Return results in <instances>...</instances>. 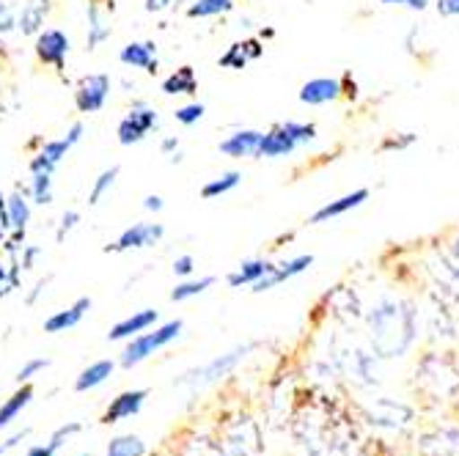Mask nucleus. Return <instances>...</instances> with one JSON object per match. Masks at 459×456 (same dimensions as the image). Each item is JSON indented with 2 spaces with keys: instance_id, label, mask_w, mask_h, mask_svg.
<instances>
[{
  "instance_id": "obj_1",
  "label": "nucleus",
  "mask_w": 459,
  "mask_h": 456,
  "mask_svg": "<svg viewBox=\"0 0 459 456\" xmlns=\"http://www.w3.org/2000/svg\"><path fill=\"white\" fill-rule=\"evenodd\" d=\"M368 344L371 352L380 360H399L404 357L415 339H419V314L407 300L383 297L371 305L368 316Z\"/></svg>"
},
{
  "instance_id": "obj_2",
  "label": "nucleus",
  "mask_w": 459,
  "mask_h": 456,
  "mask_svg": "<svg viewBox=\"0 0 459 456\" xmlns=\"http://www.w3.org/2000/svg\"><path fill=\"white\" fill-rule=\"evenodd\" d=\"M360 424L380 434H407L419 424V409L394 396H377L360 407Z\"/></svg>"
},
{
  "instance_id": "obj_3",
  "label": "nucleus",
  "mask_w": 459,
  "mask_h": 456,
  "mask_svg": "<svg viewBox=\"0 0 459 456\" xmlns=\"http://www.w3.org/2000/svg\"><path fill=\"white\" fill-rule=\"evenodd\" d=\"M415 391L427 401L446 404L459 393V368L440 355H429L415 368Z\"/></svg>"
},
{
  "instance_id": "obj_4",
  "label": "nucleus",
  "mask_w": 459,
  "mask_h": 456,
  "mask_svg": "<svg viewBox=\"0 0 459 456\" xmlns=\"http://www.w3.org/2000/svg\"><path fill=\"white\" fill-rule=\"evenodd\" d=\"M182 327H185L182 319H174V322H165V324H160L154 330L149 327V330H143V333L133 336V341L127 344V349L121 352V366L133 368V366L143 363L146 357H152L154 352H160L162 347L174 344L182 336Z\"/></svg>"
},
{
  "instance_id": "obj_5",
  "label": "nucleus",
  "mask_w": 459,
  "mask_h": 456,
  "mask_svg": "<svg viewBox=\"0 0 459 456\" xmlns=\"http://www.w3.org/2000/svg\"><path fill=\"white\" fill-rule=\"evenodd\" d=\"M69 36L61 28H45L33 36V53L41 66H50L58 77H66V58H69Z\"/></svg>"
},
{
  "instance_id": "obj_6",
  "label": "nucleus",
  "mask_w": 459,
  "mask_h": 456,
  "mask_svg": "<svg viewBox=\"0 0 459 456\" xmlns=\"http://www.w3.org/2000/svg\"><path fill=\"white\" fill-rule=\"evenodd\" d=\"M113 89V80L105 72H94V74H82L74 86V108L77 113H100L108 105Z\"/></svg>"
},
{
  "instance_id": "obj_7",
  "label": "nucleus",
  "mask_w": 459,
  "mask_h": 456,
  "mask_svg": "<svg viewBox=\"0 0 459 456\" xmlns=\"http://www.w3.org/2000/svg\"><path fill=\"white\" fill-rule=\"evenodd\" d=\"M157 110L149 108L146 102H133V108L127 110V116H124L118 121V127H116V135H118V143L121 146H135L141 143L154 127H157Z\"/></svg>"
},
{
  "instance_id": "obj_8",
  "label": "nucleus",
  "mask_w": 459,
  "mask_h": 456,
  "mask_svg": "<svg viewBox=\"0 0 459 456\" xmlns=\"http://www.w3.org/2000/svg\"><path fill=\"white\" fill-rule=\"evenodd\" d=\"M419 456H459V426L456 424H437L415 437Z\"/></svg>"
},
{
  "instance_id": "obj_9",
  "label": "nucleus",
  "mask_w": 459,
  "mask_h": 456,
  "mask_svg": "<svg viewBox=\"0 0 459 456\" xmlns=\"http://www.w3.org/2000/svg\"><path fill=\"white\" fill-rule=\"evenodd\" d=\"M165 237L162 223H133L130 228H124L116 242L105 245V254H127V251H143V247L160 245Z\"/></svg>"
},
{
  "instance_id": "obj_10",
  "label": "nucleus",
  "mask_w": 459,
  "mask_h": 456,
  "mask_svg": "<svg viewBox=\"0 0 459 456\" xmlns=\"http://www.w3.org/2000/svg\"><path fill=\"white\" fill-rule=\"evenodd\" d=\"M250 349H254V344H242V347L226 352V355H218L215 360H210L204 368L193 371V374H190V383H195V385H212V383L223 380L226 374H231V371L239 366V360H245V355H247Z\"/></svg>"
},
{
  "instance_id": "obj_11",
  "label": "nucleus",
  "mask_w": 459,
  "mask_h": 456,
  "mask_svg": "<svg viewBox=\"0 0 459 456\" xmlns=\"http://www.w3.org/2000/svg\"><path fill=\"white\" fill-rule=\"evenodd\" d=\"M377 355H368L363 349H352L347 352V357L342 360V368H344V374L360 385V388H371V385H377L380 383V374H377Z\"/></svg>"
},
{
  "instance_id": "obj_12",
  "label": "nucleus",
  "mask_w": 459,
  "mask_h": 456,
  "mask_svg": "<svg viewBox=\"0 0 459 456\" xmlns=\"http://www.w3.org/2000/svg\"><path fill=\"white\" fill-rule=\"evenodd\" d=\"M311 264H314V256H311V254H303V256H295V259H286V262H281V264H273V270H270L262 280H256L250 288H254L256 295L270 292V288H275L278 283H283V280H289V278H295V275L306 272Z\"/></svg>"
},
{
  "instance_id": "obj_13",
  "label": "nucleus",
  "mask_w": 459,
  "mask_h": 456,
  "mask_svg": "<svg viewBox=\"0 0 459 456\" xmlns=\"http://www.w3.org/2000/svg\"><path fill=\"white\" fill-rule=\"evenodd\" d=\"M118 61L124 66H130V69H143L146 74H157L160 72L157 45H154V41H130V45L121 47Z\"/></svg>"
},
{
  "instance_id": "obj_14",
  "label": "nucleus",
  "mask_w": 459,
  "mask_h": 456,
  "mask_svg": "<svg viewBox=\"0 0 459 456\" xmlns=\"http://www.w3.org/2000/svg\"><path fill=\"white\" fill-rule=\"evenodd\" d=\"M110 14H113V0L102 4V0H91L89 4V36H86V47L97 50L102 41L110 39Z\"/></svg>"
},
{
  "instance_id": "obj_15",
  "label": "nucleus",
  "mask_w": 459,
  "mask_h": 456,
  "mask_svg": "<svg viewBox=\"0 0 459 456\" xmlns=\"http://www.w3.org/2000/svg\"><path fill=\"white\" fill-rule=\"evenodd\" d=\"M366 201H368V190H366V187L352 190V193H347V195H342V198H336V201H327L325 206H319V210L311 215L308 223H311V226H319V223H327V220H336V218H342V215L358 210V206L366 203Z\"/></svg>"
},
{
  "instance_id": "obj_16",
  "label": "nucleus",
  "mask_w": 459,
  "mask_h": 456,
  "mask_svg": "<svg viewBox=\"0 0 459 456\" xmlns=\"http://www.w3.org/2000/svg\"><path fill=\"white\" fill-rule=\"evenodd\" d=\"M342 94H344V89H342L339 77H314V80H308L306 86L300 89V102L316 108V105L336 102Z\"/></svg>"
},
{
  "instance_id": "obj_17",
  "label": "nucleus",
  "mask_w": 459,
  "mask_h": 456,
  "mask_svg": "<svg viewBox=\"0 0 459 456\" xmlns=\"http://www.w3.org/2000/svg\"><path fill=\"white\" fill-rule=\"evenodd\" d=\"M146 396H149L146 391H124V393H118L108 404L105 416H102V424H118V421H127V418L138 416L143 401H146Z\"/></svg>"
},
{
  "instance_id": "obj_18",
  "label": "nucleus",
  "mask_w": 459,
  "mask_h": 456,
  "mask_svg": "<svg viewBox=\"0 0 459 456\" xmlns=\"http://www.w3.org/2000/svg\"><path fill=\"white\" fill-rule=\"evenodd\" d=\"M264 56V41L262 39H245V41H234V45L218 58V64L223 69H245L250 61H259Z\"/></svg>"
},
{
  "instance_id": "obj_19",
  "label": "nucleus",
  "mask_w": 459,
  "mask_h": 456,
  "mask_svg": "<svg viewBox=\"0 0 459 456\" xmlns=\"http://www.w3.org/2000/svg\"><path fill=\"white\" fill-rule=\"evenodd\" d=\"M89 311H91V297H77L69 308L56 311L53 316L45 319V333H53V336L66 333V330L77 327L82 322V316H86Z\"/></svg>"
},
{
  "instance_id": "obj_20",
  "label": "nucleus",
  "mask_w": 459,
  "mask_h": 456,
  "mask_svg": "<svg viewBox=\"0 0 459 456\" xmlns=\"http://www.w3.org/2000/svg\"><path fill=\"white\" fill-rule=\"evenodd\" d=\"M160 319V314L154 308H143V311H135L133 316L127 319H121L110 327V333H108V341H124V339H133L138 333H143V330L154 327Z\"/></svg>"
},
{
  "instance_id": "obj_21",
  "label": "nucleus",
  "mask_w": 459,
  "mask_h": 456,
  "mask_svg": "<svg viewBox=\"0 0 459 456\" xmlns=\"http://www.w3.org/2000/svg\"><path fill=\"white\" fill-rule=\"evenodd\" d=\"M50 17V0H25L17 14V30L22 36H36L45 30V22Z\"/></svg>"
},
{
  "instance_id": "obj_22",
  "label": "nucleus",
  "mask_w": 459,
  "mask_h": 456,
  "mask_svg": "<svg viewBox=\"0 0 459 456\" xmlns=\"http://www.w3.org/2000/svg\"><path fill=\"white\" fill-rule=\"evenodd\" d=\"M262 135L259 130H239L234 135H229L226 141H221V151L226 157H234V159H242V157H256L259 154V146H262Z\"/></svg>"
},
{
  "instance_id": "obj_23",
  "label": "nucleus",
  "mask_w": 459,
  "mask_h": 456,
  "mask_svg": "<svg viewBox=\"0 0 459 456\" xmlns=\"http://www.w3.org/2000/svg\"><path fill=\"white\" fill-rule=\"evenodd\" d=\"M300 146L289 138V133L281 127V124H275L273 130H267L262 135V146H259V154L256 157H267V159H278V157H289L291 151H298Z\"/></svg>"
},
{
  "instance_id": "obj_24",
  "label": "nucleus",
  "mask_w": 459,
  "mask_h": 456,
  "mask_svg": "<svg viewBox=\"0 0 459 456\" xmlns=\"http://www.w3.org/2000/svg\"><path fill=\"white\" fill-rule=\"evenodd\" d=\"M198 91V77L193 66H179L162 80V94L169 97H193Z\"/></svg>"
},
{
  "instance_id": "obj_25",
  "label": "nucleus",
  "mask_w": 459,
  "mask_h": 456,
  "mask_svg": "<svg viewBox=\"0 0 459 456\" xmlns=\"http://www.w3.org/2000/svg\"><path fill=\"white\" fill-rule=\"evenodd\" d=\"M113 368H116V363H113V360H97V363H91L89 368H82V371H80V377L74 380V391L86 393V391L100 388L102 383H108V380H110Z\"/></svg>"
},
{
  "instance_id": "obj_26",
  "label": "nucleus",
  "mask_w": 459,
  "mask_h": 456,
  "mask_svg": "<svg viewBox=\"0 0 459 456\" xmlns=\"http://www.w3.org/2000/svg\"><path fill=\"white\" fill-rule=\"evenodd\" d=\"M270 270H273V262H264V259H247V262H242V264L229 275V286H234V288H239V286H254V283L262 280Z\"/></svg>"
},
{
  "instance_id": "obj_27",
  "label": "nucleus",
  "mask_w": 459,
  "mask_h": 456,
  "mask_svg": "<svg viewBox=\"0 0 459 456\" xmlns=\"http://www.w3.org/2000/svg\"><path fill=\"white\" fill-rule=\"evenodd\" d=\"M6 210H9V223L14 231H25L30 223V198L25 190H14L6 198Z\"/></svg>"
},
{
  "instance_id": "obj_28",
  "label": "nucleus",
  "mask_w": 459,
  "mask_h": 456,
  "mask_svg": "<svg viewBox=\"0 0 459 456\" xmlns=\"http://www.w3.org/2000/svg\"><path fill=\"white\" fill-rule=\"evenodd\" d=\"M30 399H33V388L25 383L12 399H6L4 404H0V429H6L12 421H17V416L30 404Z\"/></svg>"
},
{
  "instance_id": "obj_29",
  "label": "nucleus",
  "mask_w": 459,
  "mask_h": 456,
  "mask_svg": "<svg viewBox=\"0 0 459 456\" xmlns=\"http://www.w3.org/2000/svg\"><path fill=\"white\" fill-rule=\"evenodd\" d=\"M234 9V0H190L187 17L190 20H206V17H221Z\"/></svg>"
},
{
  "instance_id": "obj_30",
  "label": "nucleus",
  "mask_w": 459,
  "mask_h": 456,
  "mask_svg": "<svg viewBox=\"0 0 459 456\" xmlns=\"http://www.w3.org/2000/svg\"><path fill=\"white\" fill-rule=\"evenodd\" d=\"M28 198L39 206L53 203V174H30V185H28Z\"/></svg>"
},
{
  "instance_id": "obj_31",
  "label": "nucleus",
  "mask_w": 459,
  "mask_h": 456,
  "mask_svg": "<svg viewBox=\"0 0 459 456\" xmlns=\"http://www.w3.org/2000/svg\"><path fill=\"white\" fill-rule=\"evenodd\" d=\"M239 182H242V174H239V171H226V174H221L218 179L206 182V185L201 187V198H206V201L221 198V195L231 193Z\"/></svg>"
},
{
  "instance_id": "obj_32",
  "label": "nucleus",
  "mask_w": 459,
  "mask_h": 456,
  "mask_svg": "<svg viewBox=\"0 0 459 456\" xmlns=\"http://www.w3.org/2000/svg\"><path fill=\"white\" fill-rule=\"evenodd\" d=\"M212 283H215V278H212V275L198 278V280H182V283H177V288H171V300H174V303L193 300V297L204 295L206 288H210Z\"/></svg>"
},
{
  "instance_id": "obj_33",
  "label": "nucleus",
  "mask_w": 459,
  "mask_h": 456,
  "mask_svg": "<svg viewBox=\"0 0 459 456\" xmlns=\"http://www.w3.org/2000/svg\"><path fill=\"white\" fill-rule=\"evenodd\" d=\"M146 453V443L135 434H121L116 440H110L108 453L105 456H143Z\"/></svg>"
},
{
  "instance_id": "obj_34",
  "label": "nucleus",
  "mask_w": 459,
  "mask_h": 456,
  "mask_svg": "<svg viewBox=\"0 0 459 456\" xmlns=\"http://www.w3.org/2000/svg\"><path fill=\"white\" fill-rule=\"evenodd\" d=\"M116 179H118V165H110V168H105V171L94 179L91 193H89V206H97V203L113 190Z\"/></svg>"
},
{
  "instance_id": "obj_35",
  "label": "nucleus",
  "mask_w": 459,
  "mask_h": 456,
  "mask_svg": "<svg viewBox=\"0 0 459 456\" xmlns=\"http://www.w3.org/2000/svg\"><path fill=\"white\" fill-rule=\"evenodd\" d=\"M72 141L64 135V138H56V141H45V143H41V149L36 151V154H41V157H45L48 162H53L56 165V168H58V165H61V159L72 151Z\"/></svg>"
},
{
  "instance_id": "obj_36",
  "label": "nucleus",
  "mask_w": 459,
  "mask_h": 456,
  "mask_svg": "<svg viewBox=\"0 0 459 456\" xmlns=\"http://www.w3.org/2000/svg\"><path fill=\"white\" fill-rule=\"evenodd\" d=\"M20 259H12V264H4L0 262V297L12 295L14 288H20Z\"/></svg>"
},
{
  "instance_id": "obj_37",
  "label": "nucleus",
  "mask_w": 459,
  "mask_h": 456,
  "mask_svg": "<svg viewBox=\"0 0 459 456\" xmlns=\"http://www.w3.org/2000/svg\"><path fill=\"white\" fill-rule=\"evenodd\" d=\"M204 113H206V108L201 102H190V105L177 108L174 118H177V124H182V127H193V124H198L204 118Z\"/></svg>"
},
{
  "instance_id": "obj_38",
  "label": "nucleus",
  "mask_w": 459,
  "mask_h": 456,
  "mask_svg": "<svg viewBox=\"0 0 459 456\" xmlns=\"http://www.w3.org/2000/svg\"><path fill=\"white\" fill-rule=\"evenodd\" d=\"M415 141H419V135L412 133H402V135H388L383 143H380V151H407Z\"/></svg>"
},
{
  "instance_id": "obj_39",
  "label": "nucleus",
  "mask_w": 459,
  "mask_h": 456,
  "mask_svg": "<svg viewBox=\"0 0 459 456\" xmlns=\"http://www.w3.org/2000/svg\"><path fill=\"white\" fill-rule=\"evenodd\" d=\"M50 366V360L48 357H33V360H28L20 371H17V383L22 385V383H30L36 374H39V371H45Z\"/></svg>"
},
{
  "instance_id": "obj_40",
  "label": "nucleus",
  "mask_w": 459,
  "mask_h": 456,
  "mask_svg": "<svg viewBox=\"0 0 459 456\" xmlns=\"http://www.w3.org/2000/svg\"><path fill=\"white\" fill-rule=\"evenodd\" d=\"M77 223H80V212H74V210L64 212V215H61V223H58V231H56V239L64 242V239L77 228Z\"/></svg>"
},
{
  "instance_id": "obj_41",
  "label": "nucleus",
  "mask_w": 459,
  "mask_h": 456,
  "mask_svg": "<svg viewBox=\"0 0 459 456\" xmlns=\"http://www.w3.org/2000/svg\"><path fill=\"white\" fill-rule=\"evenodd\" d=\"M80 429H82V424H77V421H72V424H64L61 429H56V432H53V437H50V445L58 451V448H61V445H64V443H66L72 434H77Z\"/></svg>"
},
{
  "instance_id": "obj_42",
  "label": "nucleus",
  "mask_w": 459,
  "mask_h": 456,
  "mask_svg": "<svg viewBox=\"0 0 459 456\" xmlns=\"http://www.w3.org/2000/svg\"><path fill=\"white\" fill-rule=\"evenodd\" d=\"M39 256H41V247L39 245H22V251H20V267L22 270H33L36 267V262H39Z\"/></svg>"
},
{
  "instance_id": "obj_43",
  "label": "nucleus",
  "mask_w": 459,
  "mask_h": 456,
  "mask_svg": "<svg viewBox=\"0 0 459 456\" xmlns=\"http://www.w3.org/2000/svg\"><path fill=\"white\" fill-rule=\"evenodd\" d=\"M193 270H195V259H193L190 254H182V256H177V259H174V275L187 278Z\"/></svg>"
},
{
  "instance_id": "obj_44",
  "label": "nucleus",
  "mask_w": 459,
  "mask_h": 456,
  "mask_svg": "<svg viewBox=\"0 0 459 456\" xmlns=\"http://www.w3.org/2000/svg\"><path fill=\"white\" fill-rule=\"evenodd\" d=\"M385 6H404V9H412V12H424L429 6V0H380Z\"/></svg>"
},
{
  "instance_id": "obj_45",
  "label": "nucleus",
  "mask_w": 459,
  "mask_h": 456,
  "mask_svg": "<svg viewBox=\"0 0 459 456\" xmlns=\"http://www.w3.org/2000/svg\"><path fill=\"white\" fill-rule=\"evenodd\" d=\"M12 231V223H9V210H6V195L0 193V239H6Z\"/></svg>"
},
{
  "instance_id": "obj_46",
  "label": "nucleus",
  "mask_w": 459,
  "mask_h": 456,
  "mask_svg": "<svg viewBox=\"0 0 459 456\" xmlns=\"http://www.w3.org/2000/svg\"><path fill=\"white\" fill-rule=\"evenodd\" d=\"M50 280H53V275H45V278H39V280H36V286H33V292L28 295V303H30V305H33V303H36V300H39L41 295H45V292H48V286H50Z\"/></svg>"
},
{
  "instance_id": "obj_47",
  "label": "nucleus",
  "mask_w": 459,
  "mask_h": 456,
  "mask_svg": "<svg viewBox=\"0 0 459 456\" xmlns=\"http://www.w3.org/2000/svg\"><path fill=\"white\" fill-rule=\"evenodd\" d=\"M437 14L443 17H459V0H437Z\"/></svg>"
},
{
  "instance_id": "obj_48",
  "label": "nucleus",
  "mask_w": 459,
  "mask_h": 456,
  "mask_svg": "<svg viewBox=\"0 0 459 456\" xmlns=\"http://www.w3.org/2000/svg\"><path fill=\"white\" fill-rule=\"evenodd\" d=\"M162 206H165V201H162V195H157V193H152V195H146L143 198V210L146 212H162Z\"/></svg>"
},
{
  "instance_id": "obj_49",
  "label": "nucleus",
  "mask_w": 459,
  "mask_h": 456,
  "mask_svg": "<svg viewBox=\"0 0 459 456\" xmlns=\"http://www.w3.org/2000/svg\"><path fill=\"white\" fill-rule=\"evenodd\" d=\"M143 4L149 14H160V12H169L174 6V0H143Z\"/></svg>"
},
{
  "instance_id": "obj_50",
  "label": "nucleus",
  "mask_w": 459,
  "mask_h": 456,
  "mask_svg": "<svg viewBox=\"0 0 459 456\" xmlns=\"http://www.w3.org/2000/svg\"><path fill=\"white\" fill-rule=\"evenodd\" d=\"M82 133H86V127H82V121H74L72 127L66 130V138H69V141H72V143L77 146V143L82 141Z\"/></svg>"
},
{
  "instance_id": "obj_51",
  "label": "nucleus",
  "mask_w": 459,
  "mask_h": 456,
  "mask_svg": "<svg viewBox=\"0 0 459 456\" xmlns=\"http://www.w3.org/2000/svg\"><path fill=\"white\" fill-rule=\"evenodd\" d=\"M160 151H162V154H174V151H179V138H177V135L162 138V143H160Z\"/></svg>"
},
{
  "instance_id": "obj_52",
  "label": "nucleus",
  "mask_w": 459,
  "mask_h": 456,
  "mask_svg": "<svg viewBox=\"0 0 459 456\" xmlns=\"http://www.w3.org/2000/svg\"><path fill=\"white\" fill-rule=\"evenodd\" d=\"M25 434H28V432H17V434H14V437H9L6 443H0V456H6V453H9L20 440H25Z\"/></svg>"
},
{
  "instance_id": "obj_53",
  "label": "nucleus",
  "mask_w": 459,
  "mask_h": 456,
  "mask_svg": "<svg viewBox=\"0 0 459 456\" xmlns=\"http://www.w3.org/2000/svg\"><path fill=\"white\" fill-rule=\"evenodd\" d=\"M28 456H56V448L48 443V445H33L30 451H28Z\"/></svg>"
},
{
  "instance_id": "obj_54",
  "label": "nucleus",
  "mask_w": 459,
  "mask_h": 456,
  "mask_svg": "<svg viewBox=\"0 0 459 456\" xmlns=\"http://www.w3.org/2000/svg\"><path fill=\"white\" fill-rule=\"evenodd\" d=\"M41 143H45V138H30V141H28V151H39Z\"/></svg>"
},
{
  "instance_id": "obj_55",
  "label": "nucleus",
  "mask_w": 459,
  "mask_h": 456,
  "mask_svg": "<svg viewBox=\"0 0 459 456\" xmlns=\"http://www.w3.org/2000/svg\"><path fill=\"white\" fill-rule=\"evenodd\" d=\"M275 36V30L273 28H267V30H262V39H273Z\"/></svg>"
},
{
  "instance_id": "obj_56",
  "label": "nucleus",
  "mask_w": 459,
  "mask_h": 456,
  "mask_svg": "<svg viewBox=\"0 0 459 456\" xmlns=\"http://www.w3.org/2000/svg\"><path fill=\"white\" fill-rule=\"evenodd\" d=\"M454 254H456V259H459V234H456V239H454Z\"/></svg>"
},
{
  "instance_id": "obj_57",
  "label": "nucleus",
  "mask_w": 459,
  "mask_h": 456,
  "mask_svg": "<svg viewBox=\"0 0 459 456\" xmlns=\"http://www.w3.org/2000/svg\"><path fill=\"white\" fill-rule=\"evenodd\" d=\"M80 456H91V453H80Z\"/></svg>"
}]
</instances>
